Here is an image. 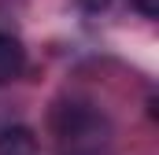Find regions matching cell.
<instances>
[{"instance_id":"5b68a950","label":"cell","mask_w":159,"mask_h":155,"mask_svg":"<svg viewBox=\"0 0 159 155\" xmlns=\"http://www.w3.org/2000/svg\"><path fill=\"white\" fill-rule=\"evenodd\" d=\"M78 4L85 7V11H104V7H107L111 0H78Z\"/></svg>"},{"instance_id":"6da1fadb","label":"cell","mask_w":159,"mask_h":155,"mask_svg":"<svg viewBox=\"0 0 159 155\" xmlns=\"http://www.w3.org/2000/svg\"><path fill=\"white\" fill-rule=\"evenodd\" d=\"M52 133H56L59 144L81 148V144H96V140H104L107 122L96 115L89 104H59V107L52 111Z\"/></svg>"},{"instance_id":"3957f363","label":"cell","mask_w":159,"mask_h":155,"mask_svg":"<svg viewBox=\"0 0 159 155\" xmlns=\"http://www.w3.org/2000/svg\"><path fill=\"white\" fill-rule=\"evenodd\" d=\"M0 155H37V133L30 126L0 129Z\"/></svg>"},{"instance_id":"277c9868","label":"cell","mask_w":159,"mask_h":155,"mask_svg":"<svg viewBox=\"0 0 159 155\" xmlns=\"http://www.w3.org/2000/svg\"><path fill=\"white\" fill-rule=\"evenodd\" d=\"M129 4H133L141 15H148V19H156V15H159V0H129Z\"/></svg>"},{"instance_id":"7a4b0ae2","label":"cell","mask_w":159,"mask_h":155,"mask_svg":"<svg viewBox=\"0 0 159 155\" xmlns=\"http://www.w3.org/2000/svg\"><path fill=\"white\" fill-rule=\"evenodd\" d=\"M26 67V48L19 44V37L11 33H0V85L15 81Z\"/></svg>"}]
</instances>
